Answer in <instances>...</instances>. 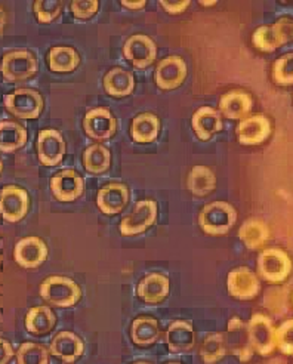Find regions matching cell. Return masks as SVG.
Instances as JSON below:
<instances>
[{
  "label": "cell",
  "instance_id": "cell-1",
  "mask_svg": "<svg viewBox=\"0 0 293 364\" xmlns=\"http://www.w3.org/2000/svg\"><path fill=\"white\" fill-rule=\"evenodd\" d=\"M41 296L52 306L70 308L79 302L82 290L75 280L63 276H52L41 284Z\"/></svg>",
  "mask_w": 293,
  "mask_h": 364
},
{
  "label": "cell",
  "instance_id": "cell-2",
  "mask_svg": "<svg viewBox=\"0 0 293 364\" xmlns=\"http://www.w3.org/2000/svg\"><path fill=\"white\" fill-rule=\"evenodd\" d=\"M252 42L261 52H274L293 42V18L282 16L272 26H261L253 31Z\"/></svg>",
  "mask_w": 293,
  "mask_h": 364
},
{
  "label": "cell",
  "instance_id": "cell-3",
  "mask_svg": "<svg viewBox=\"0 0 293 364\" xmlns=\"http://www.w3.org/2000/svg\"><path fill=\"white\" fill-rule=\"evenodd\" d=\"M237 221V210L227 202H213L200 210L198 225L209 235L227 234Z\"/></svg>",
  "mask_w": 293,
  "mask_h": 364
},
{
  "label": "cell",
  "instance_id": "cell-4",
  "mask_svg": "<svg viewBox=\"0 0 293 364\" xmlns=\"http://www.w3.org/2000/svg\"><path fill=\"white\" fill-rule=\"evenodd\" d=\"M292 268L290 257L280 247H267L260 253L258 274L268 283H283L290 276Z\"/></svg>",
  "mask_w": 293,
  "mask_h": 364
},
{
  "label": "cell",
  "instance_id": "cell-5",
  "mask_svg": "<svg viewBox=\"0 0 293 364\" xmlns=\"http://www.w3.org/2000/svg\"><path fill=\"white\" fill-rule=\"evenodd\" d=\"M247 333L255 353L267 357L277 348L276 327L265 314H253L247 323Z\"/></svg>",
  "mask_w": 293,
  "mask_h": 364
},
{
  "label": "cell",
  "instance_id": "cell-6",
  "mask_svg": "<svg viewBox=\"0 0 293 364\" xmlns=\"http://www.w3.org/2000/svg\"><path fill=\"white\" fill-rule=\"evenodd\" d=\"M0 71L8 82H24L38 73V60L28 50H12L2 58Z\"/></svg>",
  "mask_w": 293,
  "mask_h": 364
},
{
  "label": "cell",
  "instance_id": "cell-7",
  "mask_svg": "<svg viewBox=\"0 0 293 364\" xmlns=\"http://www.w3.org/2000/svg\"><path fill=\"white\" fill-rule=\"evenodd\" d=\"M6 110L20 119H38L43 110V97L34 89H16L5 97Z\"/></svg>",
  "mask_w": 293,
  "mask_h": 364
},
{
  "label": "cell",
  "instance_id": "cell-8",
  "mask_svg": "<svg viewBox=\"0 0 293 364\" xmlns=\"http://www.w3.org/2000/svg\"><path fill=\"white\" fill-rule=\"evenodd\" d=\"M227 289L234 299L252 301L261 292V282L250 268L239 267L228 272Z\"/></svg>",
  "mask_w": 293,
  "mask_h": 364
},
{
  "label": "cell",
  "instance_id": "cell-9",
  "mask_svg": "<svg viewBox=\"0 0 293 364\" xmlns=\"http://www.w3.org/2000/svg\"><path fill=\"white\" fill-rule=\"evenodd\" d=\"M157 218V205L154 200H141L134 208V210L123 218L120 223V232L123 235H137L149 230Z\"/></svg>",
  "mask_w": 293,
  "mask_h": 364
},
{
  "label": "cell",
  "instance_id": "cell-10",
  "mask_svg": "<svg viewBox=\"0 0 293 364\" xmlns=\"http://www.w3.org/2000/svg\"><path fill=\"white\" fill-rule=\"evenodd\" d=\"M30 197L18 186H6L0 191V215L8 223H18L27 215Z\"/></svg>",
  "mask_w": 293,
  "mask_h": 364
},
{
  "label": "cell",
  "instance_id": "cell-11",
  "mask_svg": "<svg viewBox=\"0 0 293 364\" xmlns=\"http://www.w3.org/2000/svg\"><path fill=\"white\" fill-rule=\"evenodd\" d=\"M227 353H231L240 361L246 363L253 357V348L247 333V324L240 317H233L224 335Z\"/></svg>",
  "mask_w": 293,
  "mask_h": 364
},
{
  "label": "cell",
  "instance_id": "cell-12",
  "mask_svg": "<svg viewBox=\"0 0 293 364\" xmlns=\"http://www.w3.org/2000/svg\"><path fill=\"white\" fill-rule=\"evenodd\" d=\"M157 48L153 39L145 34H134L123 46V55L135 68L150 67L156 60Z\"/></svg>",
  "mask_w": 293,
  "mask_h": 364
},
{
  "label": "cell",
  "instance_id": "cell-13",
  "mask_svg": "<svg viewBox=\"0 0 293 364\" xmlns=\"http://www.w3.org/2000/svg\"><path fill=\"white\" fill-rule=\"evenodd\" d=\"M187 64L181 57L171 55L163 58L154 71L156 85L163 90H172L186 82Z\"/></svg>",
  "mask_w": 293,
  "mask_h": 364
},
{
  "label": "cell",
  "instance_id": "cell-14",
  "mask_svg": "<svg viewBox=\"0 0 293 364\" xmlns=\"http://www.w3.org/2000/svg\"><path fill=\"white\" fill-rule=\"evenodd\" d=\"M271 131V122L264 114L247 116L235 127L237 139L242 145H260L268 139Z\"/></svg>",
  "mask_w": 293,
  "mask_h": 364
},
{
  "label": "cell",
  "instance_id": "cell-15",
  "mask_svg": "<svg viewBox=\"0 0 293 364\" xmlns=\"http://www.w3.org/2000/svg\"><path fill=\"white\" fill-rule=\"evenodd\" d=\"M46 258L48 246L42 239L36 237V235L21 239L15 245L14 259L23 268H38L46 261Z\"/></svg>",
  "mask_w": 293,
  "mask_h": 364
},
{
  "label": "cell",
  "instance_id": "cell-16",
  "mask_svg": "<svg viewBox=\"0 0 293 364\" xmlns=\"http://www.w3.org/2000/svg\"><path fill=\"white\" fill-rule=\"evenodd\" d=\"M117 122L107 108H94L83 119V129L90 139L104 141L116 132Z\"/></svg>",
  "mask_w": 293,
  "mask_h": 364
},
{
  "label": "cell",
  "instance_id": "cell-17",
  "mask_svg": "<svg viewBox=\"0 0 293 364\" xmlns=\"http://www.w3.org/2000/svg\"><path fill=\"white\" fill-rule=\"evenodd\" d=\"M38 149L39 160L45 166H57L64 159L65 154V141L61 134L55 129H43L38 136Z\"/></svg>",
  "mask_w": 293,
  "mask_h": 364
},
{
  "label": "cell",
  "instance_id": "cell-18",
  "mask_svg": "<svg viewBox=\"0 0 293 364\" xmlns=\"http://www.w3.org/2000/svg\"><path fill=\"white\" fill-rule=\"evenodd\" d=\"M83 178L71 169H65L53 175L50 179V190L60 202H75L83 194Z\"/></svg>",
  "mask_w": 293,
  "mask_h": 364
},
{
  "label": "cell",
  "instance_id": "cell-19",
  "mask_svg": "<svg viewBox=\"0 0 293 364\" xmlns=\"http://www.w3.org/2000/svg\"><path fill=\"white\" fill-rule=\"evenodd\" d=\"M129 203V190L124 184L112 182L104 186L97 196V206L105 215H117Z\"/></svg>",
  "mask_w": 293,
  "mask_h": 364
},
{
  "label": "cell",
  "instance_id": "cell-20",
  "mask_svg": "<svg viewBox=\"0 0 293 364\" xmlns=\"http://www.w3.org/2000/svg\"><path fill=\"white\" fill-rule=\"evenodd\" d=\"M85 351L83 341L73 332L63 331L50 342L49 353L64 363H75Z\"/></svg>",
  "mask_w": 293,
  "mask_h": 364
},
{
  "label": "cell",
  "instance_id": "cell-21",
  "mask_svg": "<svg viewBox=\"0 0 293 364\" xmlns=\"http://www.w3.org/2000/svg\"><path fill=\"white\" fill-rule=\"evenodd\" d=\"M253 107L252 97L240 89L230 90L219 100V110L221 114L231 120H243L249 116Z\"/></svg>",
  "mask_w": 293,
  "mask_h": 364
},
{
  "label": "cell",
  "instance_id": "cell-22",
  "mask_svg": "<svg viewBox=\"0 0 293 364\" xmlns=\"http://www.w3.org/2000/svg\"><path fill=\"white\" fill-rule=\"evenodd\" d=\"M193 129L201 141H209L215 134L221 132L223 119L212 107H201L193 114Z\"/></svg>",
  "mask_w": 293,
  "mask_h": 364
},
{
  "label": "cell",
  "instance_id": "cell-23",
  "mask_svg": "<svg viewBox=\"0 0 293 364\" xmlns=\"http://www.w3.org/2000/svg\"><path fill=\"white\" fill-rule=\"evenodd\" d=\"M169 279L159 272L144 277L138 284V296L146 304H159L169 295Z\"/></svg>",
  "mask_w": 293,
  "mask_h": 364
},
{
  "label": "cell",
  "instance_id": "cell-24",
  "mask_svg": "<svg viewBox=\"0 0 293 364\" xmlns=\"http://www.w3.org/2000/svg\"><path fill=\"white\" fill-rule=\"evenodd\" d=\"M166 343L172 353L182 354L190 351L196 343L193 326L187 321H174L166 331Z\"/></svg>",
  "mask_w": 293,
  "mask_h": 364
},
{
  "label": "cell",
  "instance_id": "cell-25",
  "mask_svg": "<svg viewBox=\"0 0 293 364\" xmlns=\"http://www.w3.org/2000/svg\"><path fill=\"white\" fill-rule=\"evenodd\" d=\"M135 79L129 71L114 67L110 70L104 77V89L108 95L114 98H124L129 97L134 92Z\"/></svg>",
  "mask_w": 293,
  "mask_h": 364
},
{
  "label": "cell",
  "instance_id": "cell-26",
  "mask_svg": "<svg viewBox=\"0 0 293 364\" xmlns=\"http://www.w3.org/2000/svg\"><path fill=\"white\" fill-rule=\"evenodd\" d=\"M55 326L57 317L49 306H33L26 316V329L34 336L49 335Z\"/></svg>",
  "mask_w": 293,
  "mask_h": 364
},
{
  "label": "cell",
  "instance_id": "cell-27",
  "mask_svg": "<svg viewBox=\"0 0 293 364\" xmlns=\"http://www.w3.org/2000/svg\"><path fill=\"white\" fill-rule=\"evenodd\" d=\"M160 336V326L154 317L142 316L134 320L131 327V338L138 347H150Z\"/></svg>",
  "mask_w": 293,
  "mask_h": 364
},
{
  "label": "cell",
  "instance_id": "cell-28",
  "mask_svg": "<svg viewBox=\"0 0 293 364\" xmlns=\"http://www.w3.org/2000/svg\"><path fill=\"white\" fill-rule=\"evenodd\" d=\"M160 132V120L156 114L142 113L138 114L131 124V136L139 144L153 142Z\"/></svg>",
  "mask_w": 293,
  "mask_h": 364
},
{
  "label": "cell",
  "instance_id": "cell-29",
  "mask_svg": "<svg viewBox=\"0 0 293 364\" xmlns=\"http://www.w3.org/2000/svg\"><path fill=\"white\" fill-rule=\"evenodd\" d=\"M27 142V131L16 122H0V153H12L23 149Z\"/></svg>",
  "mask_w": 293,
  "mask_h": 364
},
{
  "label": "cell",
  "instance_id": "cell-30",
  "mask_svg": "<svg viewBox=\"0 0 293 364\" xmlns=\"http://www.w3.org/2000/svg\"><path fill=\"white\" fill-rule=\"evenodd\" d=\"M239 237L250 250L262 247L270 239V228L261 220H247L239 230Z\"/></svg>",
  "mask_w": 293,
  "mask_h": 364
},
{
  "label": "cell",
  "instance_id": "cell-31",
  "mask_svg": "<svg viewBox=\"0 0 293 364\" xmlns=\"http://www.w3.org/2000/svg\"><path fill=\"white\" fill-rule=\"evenodd\" d=\"M79 63V53L70 46H55L48 53V65L55 73H71Z\"/></svg>",
  "mask_w": 293,
  "mask_h": 364
},
{
  "label": "cell",
  "instance_id": "cell-32",
  "mask_svg": "<svg viewBox=\"0 0 293 364\" xmlns=\"http://www.w3.org/2000/svg\"><path fill=\"white\" fill-rule=\"evenodd\" d=\"M215 186H216V176L209 168L197 165L190 171L188 179H187V187L194 196L205 197L215 190Z\"/></svg>",
  "mask_w": 293,
  "mask_h": 364
},
{
  "label": "cell",
  "instance_id": "cell-33",
  "mask_svg": "<svg viewBox=\"0 0 293 364\" xmlns=\"http://www.w3.org/2000/svg\"><path fill=\"white\" fill-rule=\"evenodd\" d=\"M112 163V154L101 144H94L83 153V166L89 173H104Z\"/></svg>",
  "mask_w": 293,
  "mask_h": 364
},
{
  "label": "cell",
  "instance_id": "cell-34",
  "mask_svg": "<svg viewBox=\"0 0 293 364\" xmlns=\"http://www.w3.org/2000/svg\"><path fill=\"white\" fill-rule=\"evenodd\" d=\"M227 354L223 333H212L200 345V357L205 364H216Z\"/></svg>",
  "mask_w": 293,
  "mask_h": 364
},
{
  "label": "cell",
  "instance_id": "cell-35",
  "mask_svg": "<svg viewBox=\"0 0 293 364\" xmlns=\"http://www.w3.org/2000/svg\"><path fill=\"white\" fill-rule=\"evenodd\" d=\"M49 351L42 343L24 342L16 351L18 364H49Z\"/></svg>",
  "mask_w": 293,
  "mask_h": 364
},
{
  "label": "cell",
  "instance_id": "cell-36",
  "mask_svg": "<svg viewBox=\"0 0 293 364\" xmlns=\"http://www.w3.org/2000/svg\"><path fill=\"white\" fill-rule=\"evenodd\" d=\"M272 80L280 86L293 85V52L284 53L272 64Z\"/></svg>",
  "mask_w": 293,
  "mask_h": 364
},
{
  "label": "cell",
  "instance_id": "cell-37",
  "mask_svg": "<svg viewBox=\"0 0 293 364\" xmlns=\"http://www.w3.org/2000/svg\"><path fill=\"white\" fill-rule=\"evenodd\" d=\"M61 9L63 2H58V0H38V2H34L36 18L43 24H49L55 18H58Z\"/></svg>",
  "mask_w": 293,
  "mask_h": 364
},
{
  "label": "cell",
  "instance_id": "cell-38",
  "mask_svg": "<svg viewBox=\"0 0 293 364\" xmlns=\"http://www.w3.org/2000/svg\"><path fill=\"white\" fill-rule=\"evenodd\" d=\"M277 348L286 354L293 355V318L286 320L276 329Z\"/></svg>",
  "mask_w": 293,
  "mask_h": 364
},
{
  "label": "cell",
  "instance_id": "cell-39",
  "mask_svg": "<svg viewBox=\"0 0 293 364\" xmlns=\"http://www.w3.org/2000/svg\"><path fill=\"white\" fill-rule=\"evenodd\" d=\"M71 12L79 20H87L98 12L100 2L98 0H86V2H71Z\"/></svg>",
  "mask_w": 293,
  "mask_h": 364
},
{
  "label": "cell",
  "instance_id": "cell-40",
  "mask_svg": "<svg viewBox=\"0 0 293 364\" xmlns=\"http://www.w3.org/2000/svg\"><path fill=\"white\" fill-rule=\"evenodd\" d=\"M164 11L171 15H178L184 12L190 6V0H184V2H160L159 4Z\"/></svg>",
  "mask_w": 293,
  "mask_h": 364
},
{
  "label": "cell",
  "instance_id": "cell-41",
  "mask_svg": "<svg viewBox=\"0 0 293 364\" xmlns=\"http://www.w3.org/2000/svg\"><path fill=\"white\" fill-rule=\"evenodd\" d=\"M14 357V350H12V345L5 341V339H0V364H8Z\"/></svg>",
  "mask_w": 293,
  "mask_h": 364
},
{
  "label": "cell",
  "instance_id": "cell-42",
  "mask_svg": "<svg viewBox=\"0 0 293 364\" xmlns=\"http://www.w3.org/2000/svg\"><path fill=\"white\" fill-rule=\"evenodd\" d=\"M145 5H146L145 0H139V2H129V0H126V2H122V6H124L127 9H132V11L142 9Z\"/></svg>",
  "mask_w": 293,
  "mask_h": 364
},
{
  "label": "cell",
  "instance_id": "cell-43",
  "mask_svg": "<svg viewBox=\"0 0 293 364\" xmlns=\"http://www.w3.org/2000/svg\"><path fill=\"white\" fill-rule=\"evenodd\" d=\"M5 24H6V14L2 8H0V33H2V30L5 28Z\"/></svg>",
  "mask_w": 293,
  "mask_h": 364
},
{
  "label": "cell",
  "instance_id": "cell-44",
  "mask_svg": "<svg viewBox=\"0 0 293 364\" xmlns=\"http://www.w3.org/2000/svg\"><path fill=\"white\" fill-rule=\"evenodd\" d=\"M200 5H203V6H213V5H216V2H200Z\"/></svg>",
  "mask_w": 293,
  "mask_h": 364
},
{
  "label": "cell",
  "instance_id": "cell-45",
  "mask_svg": "<svg viewBox=\"0 0 293 364\" xmlns=\"http://www.w3.org/2000/svg\"><path fill=\"white\" fill-rule=\"evenodd\" d=\"M134 364H151V363H146V361H138V363H134Z\"/></svg>",
  "mask_w": 293,
  "mask_h": 364
},
{
  "label": "cell",
  "instance_id": "cell-46",
  "mask_svg": "<svg viewBox=\"0 0 293 364\" xmlns=\"http://www.w3.org/2000/svg\"><path fill=\"white\" fill-rule=\"evenodd\" d=\"M166 364H181V363H176V361H171V363H166Z\"/></svg>",
  "mask_w": 293,
  "mask_h": 364
},
{
  "label": "cell",
  "instance_id": "cell-47",
  "mask_svg": "<svg viewBox=\"0 0 293 364\" xmlns=\"http://www.w3.org/2000/svg\"><path fill=\"white\" fill-rule=\"evenodd\" d=\"M0 173H2V161H0Z\"/></svg>",
  "mask_w": 293,
  "mask_h": 364
}]
</instances>
